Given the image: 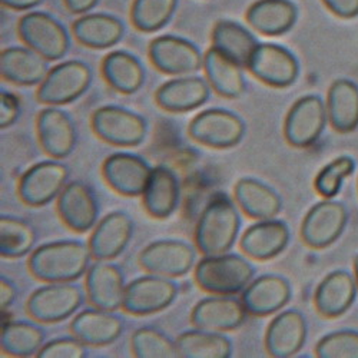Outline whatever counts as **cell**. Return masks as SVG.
I'll use <instances>...</instances> for the list:
<instances>
[{"label":"cell","mask_w":358,"mask_h":358,"mask_svg":"<svg viewBox=\"0 0 358 358\" xmlns=\"http://www.w3.org/2000/svg\"><path fill=\"white\" fill-rule=\"evenodd\" d=\"M83 291L72 282H48L27 298L26 311L39 324L61 322L83 304Z\"/></svg>","instance_id":"277c9868"},{"label":"cell","mask_w":358,"mask_h":358,"mask_svg":"<svg viewBox=\"0 0 358 358\" xmlns=\"http://www.w3.org/2000/svg\"><path fill=\"white\" fill-rule=\"evenodd\" d=\"M291 285L287 278L265 274L252 280L241 292V301L250 315L265 317L278 313L291 300Z\"/></svg>","instance_id":"7402d4cb"},{"label":"cell","mask_w":358,"mask_h":358,"mask_svg":"<svg viewBox=\"0 0 358 358\" xmlns=\"http://www.w3.org/2000/svg\"><path fill=\"white\" fill-rule=\"evenodd\" d=\"M87 355V345L75 336L61 337L46 343L38 357L41 358H83Z\"/></svg>","instance_id":"ee69618b"},{"label":"cell","mask_w":358,"mask_h":358,"mask_svg":"<svg viewBox=\"0 0 358 358\" xmlns=\"http://www.w3.org/2000/svg\"><path fill=\"white\" fill-rule=\"evenodd\" d=\"M258 45L248 29L236 22L220 20L213 29V46L243 68H247Z\"/></svg>","instance_id":"d590c367"},{"label":"cell","mask_w":358,"mask_h":358,"mask_svg":"<svg viewBox=\"0 0 358 358\" xmlns=\"http://www.w3.org/2000/svg\"><path fill=\"white\" fill-rule=\"evenodd\" d=\"M102 75L110 87L124 95L138 92L145 82V69L139 59L124 50L110 52L103 59Z\"/></svg>","instance_id":"836d02e7"},{"label":"cell","mask_w":358,"mask_h":358,"mask_svg":"<svg viewBox=\"0 0 358 358\" xmlns=\"http://www.w3.org/2000/svg\"><path fill=\"white\" fill-rule=\"evenodd\" d=\"M357 284L347 271H334L328 274L317 287L314 304L317 311L324 317H340L354 303Z\"/></svg>","instance_id":"4dcf8cb0"},{"label":"cell","mask_w":358,"mask_h":358,"mask_svg":"<svg viewBox=\"0 0 358 358\" xmlns=\"http://www.w3.org/2000/svg\"><path fill=\"white\" fill-rule=\"evenodd\" d=\"M138 261L149 274L178 278L187 275L194 268L196 250L185 241L159 240L146 245Z\"/></svg>","instance_id":"8fae6325"},{"label":"cell","mask_w":358,"mask_h":358,"mask_svg":"<svg viewBox=\"0 0 358 358\" xmlns=\"http://www.w3.org/2000/svg\"><path fill=\"white\" fill-rule=\"evenodd\" d=\"M173 278L149 274L127 284L122 310L132 315H151L168 308L178 295Z\"/></svg>","instance_id":"30bf717a"},{"label":"cell","mask_w":358,"mask_h":358,"mask_svg":"<svg viewBox=\"0 0 358 358\" xmlns=\"http://www.w3.org/2000/svg\"><path fill=\"white\" fill-rule=\"evenodd\" d=\"M255 266L243 255L224 252L203 255L195 265L198 287L215 295H236L254 280Z\"/></svg>","instance_id":"3957f363"},{"label":"cell","mask_w":358,"mask_h":358,"mask_svg":"<svg viewBox=\"0 0 358 358\" xmlns=\"http://www.w3.org/2000/svg\"><path fill=\"white\" fill-rule=\"evenodd\" d=\"M56 210L64 224L75 232H87L98 224V198L94 189L82 181L66 184L56 199Z\"/></svg>","instance_id":"2e32d148"},{"label":"cell","mask_w":358,"mask_h":358,"mask_svg":"<svg viewBox=\"0 0 358 358\" xmlns=\"http://www.w3.org/2000/svg\"><path fill=\"white\" fill-rule=\"evenodd\" d=\"M69 178V169L59 159L38 162L19 179L17 195L29 206H43L57 199Z\"/></svg>","instance_id":"9c48e42d"},{"label":"cell","mask_w":358,"mask_h":358,"mask_svg":"<svg viewBox=\"0 0 358 358\" xmlns=\"http://www.w3.org/2000/svg\"><path fill=\"white\" fill-rule=\"evenodd\" d=\"M307 338V322L296 310L277 314L265 333V348L271 357H292L303 348Z\"/></svg>","instance_id":"603a6c76"},{"label":"cell","mask_w":358,"mask_h":358,"mask_svg":"<svg viewBox=\"0 0 358 358\" xmlns=\"http://www.w3.org/2000/svg\"><path fill=\"white\" fill-rule=\"evenodd\" d=\"M91 250L80 241H53L36 248L29 257L31 274L43 282H73L91 266Z\"/></svg>","instance_id":"6da1fadb"},{"label":"cell","mask_w":358,"mask_h":358,"mask_svg":"<svg viewBox=\"0 0 358 358\" xmlns=\"http://www.w3.org/2000/svg\"><path fill=\"white\" fill-rule=\"evenodd\" d=\"M152 65L166 75H191L203 68V56L189 41L165 35L149 45Z\"/></svg>","instance_id":"9a60e30c"},{"label":"cell","mask_w":358,"mask_h":358,"mask_svg":"<svg viewBox=\"0 0 358 358\" xmlns=\"http://www.w3.org/2000/svg\"><path fill=\"white\" fill-rule=\"evenodd\" d=\"M48 59L31 48L12 46L0 53V75L20 86L41 85L49 69Z\"/></svg>","instance_id":"83f0119b"},{"label":"cell","mask_w":358,"mask_h":358,"mask_svg":"<svg viewBox=\"0 0 358 358\" xmlns=\"http://www.w3.org/2000/svg\"><path fill=\"white\" fill-rule=\"evenodd\" d=\"M72 336L79 338L87 347L109 345L121 337L124 321L115 311L101 308H87L75 315L71 322Z\"/></svg>","instance_id":"d4e9b609"},{"label":"cell","mask_w":358,"mask_h":358,"mask_svg":"<svg viewBox=\"0 0 358 358\" xmlns=\"http://www.w3.org/2000/svg\"><path fill=\"white\" fill-rule=\"evenodd\" d=\"M243 66L211 46L203 55V71L206 80L214 91L228 99L241 98L247 91V80Z\"/></svg>","instance_id":"f1b7e54d"},{"label":"cell","mask_w":358,"mask_h":358,"mask_svg":"<svg viewBox=\"0 0 358 358\" xmlns=\"http://www.w3.org/2000/svg\"><path fill=\"white\" fill-rule=\"evenodd\" d=\"M245 131V122L240 115L221 108L202 110L188 127L189 136L195 142L215 149H228L238 145Z\"/></svg>","instance_id":"52a82bcc"},{"label":"cell","mask_w":358,"mask_h":358,"mask_svg":"<svg viewBox=\"0 0 358 358\" xmlns=\"http://www.w3.org/2000/svg\"><path fill=\"white\" fill-rule=\"evenodd\" d=\"M86 298L94 307L117 311L125 296V277L121 268L108 261H98L89 266L85 280Z\"/></svg>","instance_id":"ac0fdd59"},{"label":"cell","mask_w":358,"mask_h":358,"mask_svg":"<svg viewBox=\"0 0 358 358\" xmlns=\"http://www.w3.org/2000/svg\"><path fill=\"white\" fill-rule=\"evenodd\" d=\"M241 298L235 295H215L198 301L191 313V324L196 328L211 331H234L247 320Z\"/></svg>","instance_id":"e0dca14e"},{"label":"cell","mask_w":358,"mask_h":358,"mask_svg":"<svg viewBox=\"0 0 358 358\" xmlns=\"http://www.w3.org/2000/svg\"><path fill=\"white\" fill-rule=\"evenodd\" d=\"M327 115L333 128L347 134L358 128V86L348 79L336 80L327 98Z\"/></svg>","instance_id":"e575fe53"},{"label":"cell","mask_w":358,"mask_h":358,"mask_svg":"<svg viewBox=\"0 0 358 358\" xmlns=\"http://www.w3.org/2000/svg\"><path fill=\"white\" fill-rule=\"evenodd\" d=\"M348 221L344 203L325 199L315 203L307 213L303 225V241L311 248H325L336 243Z\"/></svg>","instance_id":"4fadbf2b"},{"label":"cell","mask_w":358,"mask_h":358,"mask_svg":"<svg viewBox=\"0 0 358 358\" xmlns=\"http://www.w3.org/2000/svg\"><path fill=\"white\" fill-rule=\"evenodd\" d=\"M17 295L16 287L6 277H0V308L8 311V308L15 303Z\"/></svg>","instance_id":"7dc6e473"},{"label":"cell","mask_w":358,"mask_h":358,"mask_svg":"<svg viewBox=\"0 0 358 358\" xmlns=\"http://www.w3.org/2000/svg\"><path fill=\"white\" fill-rule=\"evenodd\" d=\"M211 95V85L199 76H181L165 82L155 94L157 103L168 112L181 113L202 106Z\"/></svg>","instance_id":"cb8c5ba5"},{"label":"cell","mask_w":358,"mask_h":358,"mask_svg":"<svg viewBox=\"0 0 358 358\" xmlns=\"http://www.w3.org/2000/svg\"><path fill=\"white\" fill-rule=\"evenodd\" d=\"M247 69L262 83L273 87H287L300 73L296 57L284 46L259 43L254 50Z\"/></svg>","instance_id":"7c38bea8"},{"label":"cell","mask_w":358,"mask_h":358,"mask_svg":"<svg viewBox=\"0 0 358 358\" xmlns=\"http://www.w3.org/2000/svg\"><path fill=\"white\" fill-rule=\"evenodd\" d=\"M134 235V221L122 211H113L98 221L91 236L89 250L92 258L98 261H109L121 255Z\"/></svg>","instance_id":"44dd1931"},{"label":"cell","mask_w":358,"mask_h":358,"mask_svg":"<svg viewBox=\"0 0 358 358\" xmlns=\"http://www.w3.org/2000/svg\"><path fill=\"white\" fill-rule=\"evenodd\" d=\"M141 196L145 211L149 215L158 220L168 218L176 211L181 199L179 179L169 168L155 166Z\"/></svg>","instance_id":"4316f807"},{"label":"cell","mask_w":358,"mask_h":358,"mask_svg":"<svg viewBox=\"0 0 358 358\" xmlns=\"http://www.w3.org/2000/svg\"><path fill=\"white\" fill-rule=\"evenodd\" d=\"M75 39L91 49H108L121 42L125 27L122 22L106 13H91L73 23Z\"/></svg>","instance_id":"d6a6232c"},{"label":"cell","mask_w":358,"mask_h":358,"mask_svg":"<svg viewBox=\"0 0 358 358\" xmlns=\"http://www.w3.org/2000/svg\"><path fill=\"white\" fill-rule=\"evenodd\" d=\"M235 202L252 220L275 218L281 208V196L270 187L255 178H240L234 188Z\"/></svg>","instance_id":"f546056e"},{"label":"cell","mask_w":358,"mask_h":358,"mask_svg":"<svg viewBox=\"0 0 358 358\" xmlns=\"http://www.w3.org/2000/svg\"><path fill=\"white\" fill-rule=\"evenodd\" d=\"M315 354L320 358H358V331L343 330L322 337Z\"/></svg>","instance_id":"7bdbcfd3"},{"label":"cell","mask_w":358,"mask_h":358,"mask_svg":"<svg viewBox=\"0 0 358 358\" xmlns=\"http://www.w3.org/2000/svg\"><path fill=\"white\" fill-rule=\"evenodd\" d=\"M327 117V108L320 96L307 95L298 99L285 117V139L296 148L311 146L321 136Z\"/></svg>","instance_id":"5bb4252c"},{"label":"cell","mask_w":358,"mask_h":358,"mask_svg":"<svg viewBox=\"0 0 358 358\" xmlns=\"http://www.w3.org/2000/svg\"><path fill=\"white\" fill-rule=\"evenodd\" d=\"M92 82V71L80 61L53 66L38 89V101L48 106H62L80 98Z\"/></svg>","instance_id":"5b68a950"},{"label":"cell","mask_w":358,"mask_h":358,"mask_svg":"<svg viewBox=\"0 0 358 358\" xmlns=\"http://www.w3.org/2000/svg\"><path fill=\"white\" fill-rule=\"evenodd\" d=\"M36 243L34 227L16 217L0 218V254L5 258H20L32 251Z\"/></svg>","instance_id":"f35d334b"},{"label":"cell","mask_w":358,"mask_h":358,"mask_svg":"<svg viewBox=\"0 0 358 358\" xmlns=\"http://www.w3.org/2000/svg\"><path fill=\"white\" fill-rule=\"evenodd\" d=\"M176 5L178 0H134L132 23L141 32H157L171 20Z\"/></svg>","instance_id":"ab89813d"},{"label":"cell","mask_w":358,"mask_h":358,"mask_svg":"<svg viewBox=\"0 0 358 358\" xmlns=\"http://www.w3.org/2000/svg\"><path fill=\"white\" fill-rule=\"evenodd\" d=\"M91 125L99 139L115 146H138L145 141L148 132L143 116L115 105L96 109Z\"/></svg>","instance_id":"ba28073f"},{"label":"cell","mask_w":358,"mask_h":358,"mask_svg":"<svg viewBox=\"0 0 358 358\" xmlns=\"http://www.w3.org/2000/svg\"><path fill=\"white\" fill-rule=\"evenodd\" d=\"M354 169L355 162L350 157H340L331 161L315 176L314 185L317 192L327 199L334 198L340 192L344 179L350 176L354 172Z\"/></svg>","instance_id":"b9f144b4"},{"label":"cell","mask_w":358,"mask_h":358,"mask_svg":"<svg viewBox=\"0 0 358 358\" xmlns=\"http://www.w3.org/2000/svg\"><path fill=\"white\" fill-rule=\"evenodd\" d=\"M322 2L340 17L351 19L358 15V0H322Z\"/></svg>","instance_id":"bcb514c9"},{"label":"cell","mask_w":358,"mask_h":358,"mask_svg":"<svg viewBox=\"0 0 358 358\" xmlns=\"http://www.w3.org/2000/svg\"><path fill=\"white\" fill-rule=\"evenodd\" d=\"M45 331L29 321H3L0 333L2 350L13 357H32L45 345Z\"/></svg>","instance_id":"74e56055"},{"label":"cell","mask_w":358,"mask_h":358,"mask_svg":"<svg viewBox=\"0 0 358 358\" xmlns=\"http://www.w3.org/2000/svg\"><path fill=\"white\" fill-rule=\"evenodd\" d=\"M131 348L138 358H176V343L152 327H142L132 334Z\"/></svg>","instance_id":"60d3db41"},{"label":"cell","mask_w":358,"mask_h":358,"mask_svg":"<svg viewBox=\"0 0 358 358\" xmlns=\"http://www.w3.org/2000/svg\"><path fill=\"white\" fill-rule=\"evenodd\" d=\"M354 266H355V275H357V282H358V257L355 258V264H354Z\"/></svg>","instance_id":"f907efd6"},{"label":"cell","mask_w":358,"mask_h":358,"mask_svg":"<svg viewBox=\"0 0 358 358\" xmlns=\"http://www.w3.org/2000/svg\"><path fill=\"white\" fill-rule=\"evenodd\" d=\"M68 10L73 15H83L89 10H92L99 0H64Z\"/></svg>","instance_id":"c3c4849f"},{"label":"cell","mask_w":358,"mask_h":358,"mask_svg":"<svg viewBox=\"0 0 358 358\" xmlns=\"http://www.w3.org/2000/svg\"><path fill=\"white\" fill-rule=\"evenodd\" d=\"M295 20L296 8L289 0H257L247 10L248 24L265 36L287 34Z\"/></svg>","instance_id":"1f68e13d"},{"label":"cell","mask_w":358,"mask_h":358,"mask_svg":"<svg viewBox=\"0 0 358 358\" xmlns=\"http://www.w3.org/2000/svg\"><path fill=\"white\" fill-rule=\"evenodd\" d=\"M36 129L42 149L53 159H64L73 152L78 134L68 112L57 106L45 108L38 115Z\"/></svg>","instance_id":"d6986e66"},{"label":"cell","mask_w":358,"mask_h":358,"mask_svg":"<svg viewBox=\"0 0 358 358\" xmlns=\"http://www.w3.org/2000/svg\"><path fill=\"white\" fill-rule=\"evenodd\" d=\"M235 201L217 194L205 205L195 228V244L202 255L229 252L238 240L241 217Z\"/></svg>","instance_id":"7a4b0ae2"},{"label":"cell","mask_w":358,"mask_h":358,"mask_svg":"<svg viewBox=\"0 0 358 358\" xmlns=\"http://www.w3.org/2000/svg\"><path fill=\"white\" fill-rule=\"evenodd\" d=\"M3 6L13 10H29L41 5L43 0H0Z\"/></svg>","instance_id":"681fc988"},{"label":"cell","mask_w":358,"mask_h":358,"mask_svg":"<svg viewBox=\"0 0 358 358\" xmlns=\"http://www.w3.org/2000/svg\"><path fill=\"white\" fill-rule=\"evenodd\" d=\"M181 358H228L232 355L231 340L220 331L194 328L175 340Z\"/></svg>","instance_id":"8d00e7d4"},{"label":"cell","mask_w":358,"mask_h":358,"mask_svg":"<svg viewBox=\"0 0 358 358\" xmlns=\"http://www.w3.org/2000/svg\"><path fill=\"white\" fill-rule=\"evenodd\" d=\"M152 169L151 165L138 155L116 152L105 159L102 175L115 192L124 196H141Z\"/></svg>","instance_id":"ffe728a7"},{"label":"cell","mask_w":358,"mask_h":358,"mask_svg":"<svg viewBox=\"0 0 358 358\" xmlns=\"http://www.w3.org/2000/svg\"><path fill=\"white\" fill-rule=\"evenodd\" d=\"M20 116V101L16 95L2 91L0 92V128L12 127Z\"/></svg>","instance_id":"f6af8a7d"},{"label":"cell","mask_w":358,"mask_h":358,"mask_svg":"<svg viewBox=\"0 0 358 358\" xmlns=\"http://www.w3.org/2000/svg\"><path fill=\"white\" fill-rule=\"evenodd\" d=\"M23 43L42 55L48 61L62 59L71 46L64 24L45 12L26 13L17 26Z\"/></svg>","instance_id":"8992f818"},{"label":"cell","mask_w":358,"mask_h":358,"mask_svg":"<svg viewBox=\"0 0 358 358\" xmlns=\"http://www.w3.org/2000/svg\"><path fill=\"white\" fill-rule=\"evenodd\" d=\"M289 241V229L280 220H258L247 228L240 240L243 252L254 259L266 261L281 254Z\"/></svg>","instance_id":"484cf974"}]
</instances>
